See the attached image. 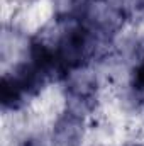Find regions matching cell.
Segmentation results:
<instances>
[{"label": "cell", "mask_w": 144, "mask_h": 146, "mask_svg": "<svg viewBox=\"0 0 144 146\" xmlns=\"http://www.w3.org/2000/svg\"><path fill=\"white\" fill-rule=\"evenodd\" d=\"M95 49V39L93 31L87 26H75L68 29L58 42V56L65 66V70L81 68L83 61L93 53Z\"/></svg>", "instance_id": "cell-1"}, {"label": "cell", "mask_w": 144, "mask_h": 146, "mask_svg": "<svg viewBox=\"0 0 144 146\" xmlns=\"http://www.w3.org/2000/svg\"><path fill=\"white\" fill-rule=\"evenodd\" d=\"M95 90H97V80L90 73H73L68 82V99H70L68 110L83 115V112L92 109Z\"/></svg>", "instance_id": "cell-2"}, {"label": "cell", "mask_w": 144, "mask_h": 146, "mask_svg": "<svg viewBox=\"0 0 144 146\" xmlns=\"http://www.w3.org/2000/svg\"><path fill=\"white\" fill-rule=\"evenodd\" d=\"M83 138V117L66 110L53 129V139L58 146H78Z\"/></svg>", "instance_id": "cell-3"}, {"label": "cell", "mask_w": 144, "mask_h": 146, "mask_svg": "<svg viewBox=\"0 0 144 146\" xmlns=\"http://www.w3.org/2000/svg\"><path fill=\"white\" fill-rule=\"evenodd\" d=\"M24 92L17 87V83L9 76V75H3L2 76V82H0V100H2V106L5 109H19L22 104H24Z\"/></svg>", "instance_id": "cell-4"}, {"label": "cell", "mask_w": 144, "mask_h": 146, "mask_svg": "<svg viewBox=\"0 0 144 146\" xmlns=\"http://www.w3.org/2000/svg\"><path fill=\"white\" fill-rule=\"evenodd\" d=\"M132 83H134V88L144 92V61L134 70V76H132Z\"/></svg>", "instance_id": "cell-5"}, {"label": "cell", "mask_w": 144, "mask_h": 146, "mask_svg": "<svg viewBox=\"0 0 144 146\" xmlns=\"http://www.w3.org/2000/svg\"><path fill=\"white\" fill-rule=\"evenodd\" d=\"M132 146H141V145H132Z\"/></svg>", "instance_id": "cell-6"}]
</instances>
